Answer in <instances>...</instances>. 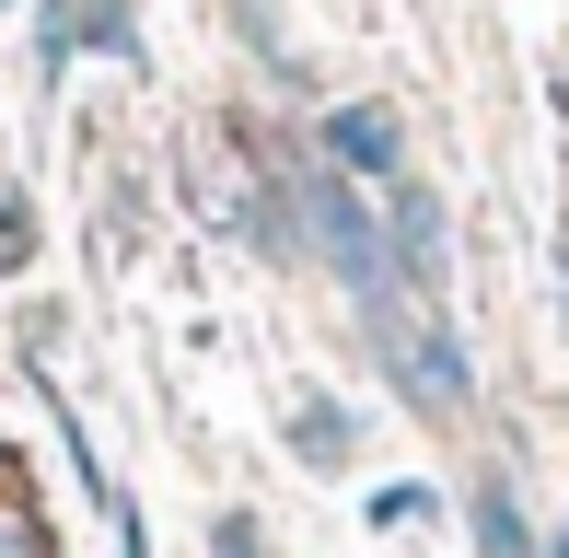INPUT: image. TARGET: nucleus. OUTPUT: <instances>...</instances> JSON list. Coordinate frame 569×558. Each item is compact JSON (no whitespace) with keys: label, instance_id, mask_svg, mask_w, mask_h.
Masks as SVG:
<instances>
[{"label":"nucleus","instance_id":"nucleus-1","mask_svg":"<svg viewBox=\"0 0 569 558\" xmlns=\"http://www.w3.org/2000/svg\"><path fill=\"white\" fill-rule=\"evenodd\" d=\"M360 338H372L383 385L407 396L419 419H465L477 408V361H465V326H442L430 302H396V315H360Z\"/></svg>","mask_w":569,"mask_h":558},{"label":"nucleus","instance_id":"nucleus-2","mask_svg":"<svg viewBox=\"0 0 569 558\" xmlns=\"http://www.w3.org/2000/svg\"><path fill=\"white\" fill-rule=\"evenodd\" d=\"M326 163L349 175V187H407V129H396V106H326Z\"/></svg>","mask_w":569,"mask_h":558},{"label":"nucleus","instance_id":"nucleus-3","mask_svg":"<svg viewBox=\"0 0 569 558\" xmlns=\"http://www.w3.org/2000/svg\"><path fill=\"white\" fill-rule=\"evenodd\" d=\"M383 245H396V268H407V291H442V268H453V221H442V198L407 175V187H383Z\"/></svg>","mask_w":569,"mask_h":558},{"label":"nucleus","instance_id":"nucleus-4","mask_svg":"<svg viewBox=\"0 0 569 558\" xmlns=\"http://www.w3.org/2000/svg\"><path fill=\"white\" fill-rule=\"evenodd\" d=\"M465 536H477V558H547V536L523 524V489H511L500 466L465 489Z\"/></svg>","mask_w":569,"mask_h":558},{"label":"nucleus","instance_id":"nucleus-5","mask_svg":"<svg viewBox=\"0 0 569 558\" xmlns=\"http://www.w3.org/2000/svg\"><path fill=\"white\" fill-rule=\"evenodd\" d=\"M291 454H302L315 477H338L349 454H360V430H349V408H338V396H302V408H291Z\"/></svg>","mask_w":569,"mask_h":558},{"label":"nucleus","instance_id":"nucleus-6","mask_svg":"<svg viewBox=\"0 0 569 558\" xmlns=\"http://www.w3.org/2000/svg\"><path fill=\"white\" fill-rule=\"evenodd\" d=\"M430 512H442V489H419V477H383V489L360 500V524H372V536H419Z\"/></svg>","mask_w":569,"mask_h":558},{"label":"nucleus","instance_id":"nucleus-7","mask_svg":"<svg viewBox=\"0 0 569 558\" xmlns=\"http://www.w3.org/2000/svg\"><path fill=\"white\" fill-rule=\"evenodd\" d=\"M70 59H82V0H47V12H36V70L59 82Z\"/></svg>","mask_w":569,"mask_h":558},{"label":"nucleus","instance_id":"nucleus-8","mask_svg":"<svg viewBox=\"0 0 569 558\" xmlns=\"http://www.w3.org/2000/svg\"><path fill=\"white\" fill-rule=\"evenodd\" d=\"M0 558H59V547H47V524L23 512V500H0Z\"/></svg>","mask_w":569,"mask_h":558},{"label":"nucleus","instance_id":"nucleus-9","mask_svg":"<svg viewBox=\"0 0 569 558\" xmlns=\"http://www.w3.org/2000/svg\"><path fill=\"white\" fill-rule=\"evenodd\" d=\"M210 558H268L256 547V512H210Z\"/></svg>","mask_w":569,"mask_h":558},{"label":"nucleus","instance_id":"nucleus-10","mask_svg":"<svg viewBox=\"0 0 569 558\" xmlns=\"http://www.w3.org/2000/svg\"><path fill=\"white\" fill-rule=\"evenodd\" d=\"M547 558H569V524H558V536H547Z\"/></svg>","mask_w":569,"mask_h":558}]
</instances>
